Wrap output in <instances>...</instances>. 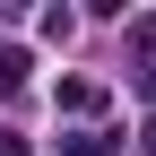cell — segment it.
Segmentation results:
<instances>
[{
    "mask_svg": "<svg viewBox=\"0 0 156 156\" xmlns=\"http://www.w3.org/2000/svg\"><path fill=\"white\" fill-rule=\"evenodd\" d=\"M61 156H113V130H61Z\"/></svg>",
    "mask_w": 156,
    "mask_h": 156,
    "instance_id": "cell-1",
    "label": "cell"
},
{
    "mask_svg": "<svg viewBox=\"0 0 156 156\" xmlns=\"http://www.w3.org/2000/svg\"><path fill=\"white\" fill-rule=\"evenodd\" d=\"M26 69H35L26 52H0V95H17V87H26Z\"/></svg>",
    "mask_w": 156,
    "mask_h": 156,
    "instance_id": "cell-2",
    "label": "cell"
},
{
    "mask_svg": "<svg viewBox=\"0 0 156 156\" xmlns=\"http://www.w3.org/2000/svg\"><path fill=\"white\" fill-rule=\"evenodd\" d=\"M61 104H69V113H95V104H104V87H87V78H69V87H61Z\"/></svg>",
    "mask_w": 156,
    "mask_h": 156,
    "instance_id": "cell-3",
    "label": "cell"
},
{
    "mask_svg": "<svg viewBox=\"0 0 156 156\" xmlns=\"http://www.w3.org/2000/svg\"><path fill=\"white\" fill-rule=\"evenodd\" d=\"M130 52H139V61L156 69V17H130Z\"/></svg>",
    "mask_w": 156,
    "mask_h": 156,
    "instance_id": "cell-4",
    "label": "cell"
},
{
    "mask_svg": "<svg viewBox=\"0 0 156 156\" xmlns=\"http://www.w3.org/2000/svg\"><path fill=\"white\" fill-rule=\"evenodd\" d=\"M147 156H156V122H147Z\"/></svg>",
    "mask_w": 156,
    "mask_h": 156,
    "instance_id": "cell-5",
    "label": "cell"
}]
</instances>
